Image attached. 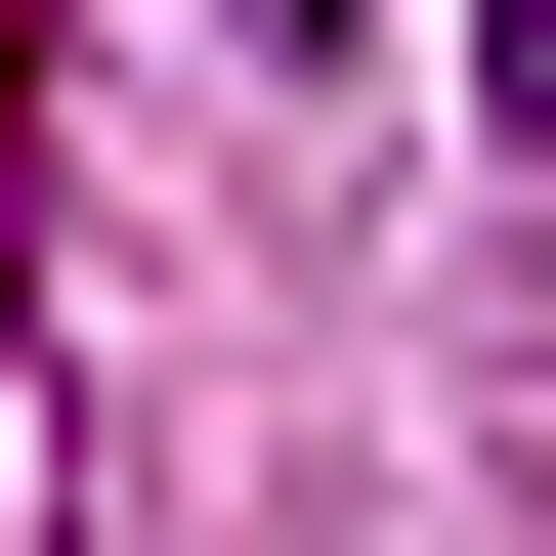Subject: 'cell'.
<instances>
[{"instance_id": "obj_1", "label": "cell", "mask_w": 556, "mask_h": 556, "mask_svg": "<svg viewBox=\"0 0 556 556\" xmlns=\"http://www.w3.org/2000/svg\"><path fill=\"white\" fill-rule=\"evenodd\" d=\"M514 172H556V0H514Z\"/></svg>"}, {"instance_id": "obj_2", "label": "cell", "mask_w": 556, "mask_h": 556, "mask_svg": "<svg viewBox=\"0 0 556 556\" xmlns=\"http://www.w3.org/2000/svg\"><path fill=\"white\" fill-rule=\"evenodd\" d=\"M257 43H343V0H257Z\"/></svg>"}]
</instances>
